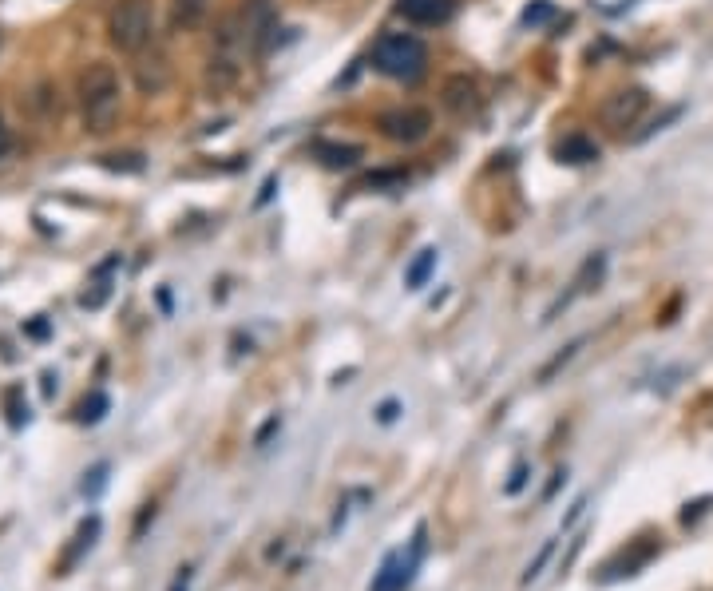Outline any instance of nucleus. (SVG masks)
<instances>
[{"instance_id":"nucleus-17","label":"nucleus","mask_w":713,"mask_h":591,"mask_svg":"<svg viewBox=\"0 0 713 591\" xmlns=\"http://www.w3.org/2000/svg\"><path fill=\"white\" fill-rule=\"evenodd\" d=\"M163 84H167V60L155 56V60H147V64L139 68V88H143V92H159Z\"/></svg>"},{"instance_id":"nucleus-23","label":"nucleus","mask_w":713,"mask_h":591,"mask_svg":"<svg viewBox=\"0 0 713 591\" xmlns=\"http://www.w3.org/2000/svg\"><path fill=\"white\" fill-rule=\"evenodd\" d=\"M103 409H107V397H103V393H92V397L80 405V421H100Z\"/></svg>"},{"instance_id":"nucleus-10","label":"nucleus","mask_w":713,"mask_h":591,"mask_svg":"<svg viewBox=\"0 0 713 591\" xmlns=\"http://www.w3.org/2000/svg\"><path fill=\"white\" fill-rule=\"evenodd\" d=\"M313 159L329 171H349L361 163V147L357 143H333V139H317L313 143Z\"/></svg>"},{"instance_id":"nucleus-11","label":"nucleus","mask_w":713,"mask_h":591,"mask_svg":"<svg viewBox=\"0 0 713 591\" xmlns=\"http://www.w3.org/2000/svg\"><path fill=\"white\" fill-rule=\"evenodd\" d=\"M115 270H119V254L96 266V274H92V282H88V290H84V298H80L84 310H100L103 302L111 298V278H115Z\"/></svg>"},{"instance_id":"nucleus-16","label":"nucleus","mask_w":713,"mask_h":591,"mask_svg":"<svg viewBox=\"0 0 713 591\" xmlns=\"http://www.w3.org/2000/svg\"><path fill=\"white\" fill-rule=\"evenodd\" d=\"M4 413H8V425L20 429L28 421V401H24V389L20 385H8L4 389Z\"/></svg>"},{"instance_id":"nucleus-8","label":"nucleus","mask_w":713,"mask_h":591,"mask_svg":"<svg viewBox=\"0 0 713 591\" xmlns=\"http://www.w3.org/2000/svg\"><path fill=\"white\" fill-rule=\"evenodd\" d=\"M658 556V540H650V536H642V540H634L630 548H622L618 556H611L607 564H603V584H614V580H622V576H638L650 560Z\"/></svg>"},{"instance_id":"nucleus-28","label":"nucleus","mask_w":713,"mask_h":591,"mask_svg":"<svg viewBox=\"0 0 713 591\" xmlns=\"http://www.w3.org/2000/svg\"><path fill=\"white\" fill-rule=\"evenodd\" d=\"M710 508V496H702V500H694V504H686V512H682V524H694L702 512Z\"/></svg>"},{"instance_id":"nucleus-25","label":"nucleus","mask_w":713,"mask_h":591,"mask_svg":"<svg viewBox=\"0 0 713 591\" xmlns=\"http://www.w3.org/2000/svg\"><path fill=\"white\" fill-rule=\"evenodd\" d=\"M405 171H381V175H369L365 187H385V183H405Z\"/></svg>"},{"instance_id":"nucleus-30","label":"nucleus","mask_w":713,"mask_h":591,"mask_svg":"<svg viewBox=\"0 0 713 591\" xmlns=\"http://www.w3.org/2000/svg\"><path fill=\"white\" fill-rule=\"evenodd\" d=\"M278 425H282V421H278V417H270V421L262 425V433H258V441H254V445H266V441H270V437L278 433Z\"/></svg>"},{"instance_id":"nucleus-3","label":"nucleus","mask_w":713,"mask_h":591,"mask_svg":"<svg viewBox=\"0 0 713 591\" xmlns=\"http://www.w3.org/2000/svg\"><path fill=\"white\" fill-rule=\"evenodd\" d=\"M155 32V8L151 0H119L107 16V40L119 52H139L151 44Z\"/></svg>"},{"instance_id":"nucleus-12","label":"nucleus","mask_w":713,"mask_h":591,"mask_svg":"<svg viewBox=\"0 0 713 591\" xmlns=\"http://www.w3.org/2000/svg\"><path fill=\"white\" fill-rule=\"evenodd\" d=\"M397 12L416 20V24H440V20H448L452 0H401Z\"/></svg>"},{"instance_id":"nucleus-13","label":"nucleus","mask_w":713,"mask_h":591,"mask_svg":"<svg viewBox=\"0 0 713 591\" xmlns=\"http://www.w3.org/2000/svg\"><path fill=\"white\" fill-rule=\"evenodd\" d=\"M555 155L563 159V163H595L599 159V143L591 139V135H563V143L555 147Z\"/></svg>"},{"instance_id":"nucleus-1","label":"nucleus","mask_w":713,"mask_h":591,"mask_svg":"<svg viewBox=\"0 0 713 591\" xmlns=\"http://www.w3.org/2000/svg\"><path fill=\"white\" fill-rule=\"evenodd\" d=\"M119 108H123V88H119V72L107 64V60H96L80 72V116H84V127L92 135H103L115 127L119 119Z\"/></svg>"},{"instance_id":"nucleus-2","label":"nucleus","mask_w":713,"mask_h":591,"mask_svg":"<svg viewBox=\"0 0 713 591\" xmlns=\"http://www.w3.org/2000/svg\"><path fill=\"white\" fill-rule=\"evenodd\" d=\"M373 64H377V72H385L389 80H420L424 76V64H428V48L412 36V32H389V36H381L377 40V48H373Z\"/></svg>"},{"instance_id":"nucleus-5","label":"nucleus","mask_w":713,"mask_h":591,"mask_svg":"<svg viewBox=\"0 0 713 591\" xmlns=\"http://www.w3.org/2000/svg\"><path fill=\"white\" fill-rule=\"evenodd\" d=\"M278 32V8L274 0H242V12H238V36H242V48L250 52H266L270 40Z\"/></svg>"},{"instance_id":"nucleus-22","label":"nucleus","mask_w":713,"mask_h":591,"mask_svg":"<svg viewBox=\"0 0 713 591\" xmlns=\"http://www.w3.org/2000/svg\"><path fill=\"white\" fill-rule=\"evenodd\" d=\"M103 484H107V465H96L92 473L84 476V484H80V488H84V496H88V500H96V496L103 492Z\"/></svg>"},{"instance_id":"nucleus-6","label":"nucleus","mask_w":713,"mask_h":591,"mask_svg":"<svg viewBox=\"0 0 713 591\" xmlns=\"http://www.w3.org/2000/svg\"><path fill=\"white\" fill-rule=\"evenodd\" d=\"M377 127H381V135H385V139L412 147V143H420V139L428 135L432 116H428L424 108H393V112H385V116L377 119Z\"/></svg>"},{"instance_id":"nucleus-20","label":"nucleus","mask_w":713,"mask_h":591,"mask_svg":"<svg viewBox=\"0 0 713 591\" xmlns=\"http://www.w3.org/2000/svg\"><path fill=\"white\" fill-rule=\"evenodd\" d=\"M551 552H555V540H543V548H539V556L523 568V576H519V584H531V580H539V572H543V564L551 560Z\"/></svg>"},{"instance_id":"nucleus-9","label":"nucleus","mask_w":713,"mask_h":591,"mask_svg":"<svg viewBox=\"0 0 713 591\" xmlns=\"http://www.w3.org/2000/svg\"><path fill=\"white\" fill-rule=\"evenodd\" d=\"M444 108H448L452 116L476 112V108H480V88H476V80H468V76L444 80Z\"/></svg>"},{"instance_id":"nucleus-24","label":"nucleus","mask_w":713,"mask_h":591,"mask_svg":"<svg viewBox=\"0 0 713 591\" xmlns=\"http://www.w3.org/2000/svg\"><path fill=\"white\" fill-rule=\"evenodd\" d=\"M103 163H107L111 171H119V167H123V171H143V159H139V155H103Z\"/></svg>"},{"instance_id":"nucleus-19","label":"nucleus","mask_w":713,"mask_h":591,"mask_svg":"<svg viewBox=\"0 0 713 591\" xmlns=\"http://www.w3.org/2000/svg\"><path fill=\"white\" fill-rule=\"evenodd\" d=\"M603 254H595V258H587L583 262V270H579V278H575V294H591L595 286H599V278H603Z\"/></svg>"},{"instance_id":"nucleus-21","label":"nucleus","mask_w":713,"mask_h":591,"mask_svg":"<svg viewBox=\"0 0 713 591\" xmlns=\"http://www.w3.org/2000/svg\"><path fill=\"white\" fill-rule=\"evenodd\" d=\"M579 350H583V338H579V342H571V346H567V350H563V354L555 357V361H547V365H543V369H539V381H551V377H555V373H559V369H563V365H567V361H571V357L579 354Z\"/></svg>"},{"instance_id":"nucleus-27","label":"nucleus","mask_w":713,"mask_h":591,"mask_svg":"<svg viewBox=\"0 0 713 591\" xmlns=\"http://www.w3.org/2000/svg\"><path fill=\"white\" fill-rule=\"evenodd\" d=\"M523 484H527V465L519 461V465L511 469V480H508V484H504V492H508V496H515V492H519Z\"/></svg>"},{"instance_id":"nucleus-7","label":"nucleus","mask_w":713,"mask_h":591,"mask_svg":"<svg viewBox=\"0 0 713 591\" xmlns=\"http://www.w3.org/2000/svg\"><path fill=\"white\" fill-rule=\"evenodd\" d=\"M646 104H650V96H646L642 88H622V92L607 96V104H603V123L611 127L614 135H622L626 127H634V123L642 119Z\"/></svg>"},{"instance_id":"nucleus-29","label":"nucleus","mask_w":713,"mask_h":591,"mask_svg":"<svg viewBox=\"0 0 713 591\" xmlns=\"http://www.w3.org/2000/svg\"><path fill=\"white\" fill-rule=\"evenodd\" d=\"M547 16H551V4H535V8H527V12H523V20H527V24H539V20H547Z\"/></svg>"},{"instance_id":"nucleus-31","label":"nucleus","mask_w":713,"mask_h":591,"mask_svg":"<svg viewBox=\"0 0 713 591\" xmlns=\"http://www.w3.org/2000/svg\"><path fill=\"white\" fill-rule=\"evenodd\" d=\"M8 151H12V131H8V123L0 119V159H4Z\"/></svg>"},{"instance_id":"nucleus-15","label":"nucleus","mask_w":713,"mask_h":591,"mask_svg":"<svg viewBox=\"0 0 713 591\" xmlns=\"http://www.w3.org/2000/svg\"><path fill=\"white\" fill-rule=\"evenodd\" d=\"M96 536H100V516H88V520L80 524V532H76V544H72V552H68V560H64V572H68L84 552H92Z\"/></svg>"},{"instance_id":"nucleus-18","label":"nucleus","mask_w":713,"mask_h":591,"mask_svg":"<svg viewBox=\"0 0 713 591\" xmlns=\"http://www.w3.org/2000/svg\"><path fill=\"white\" fill-rule=\"evenodd\" d=\"M432 266H436V250H420V254H416V262L408 266V274H405L408 290H420V286L428 282V274H432Z\"/></svg>"},{"instance_id":"nucleus-4","label":"nucleus","mask_w":713,"mask_h":591,"mask_svg":"<svg viewBox=\"0 0 713 591\" xmlns=\"http://www.w3.org/2000/svg\"><path fill=\"white\" fill-rule=\"evenodd\" d=\"M420 560H424V528H416V536H412L408 548H393V552L381 560V568H377L373 588L369 591H405L408 584L416 580Z\"/></svg>"},{"instance_id":"nucleus-32","label":"nucleus","mask_w":713,"mask_h":591,"mask_svg":"<svg viewBox=\"0 0 713 591\" xmlns=\"http://www.w3.org/2000/svg\"><path fill=\"white\" fill-rule=\"evenodd\" d=\"M171 591H191V568H179V576H175Z\"/></svg>"},{"instance_id":"nucleus-14","label":"nucleus","mask_w":713,"mask_h":591,"mask_svg":"<svg viewBox=\"0 0 713 591\" xmlns=\"http://www.w3.org/2000/svg\"><path fill=\"white\" fill-rule=\"evenodd\" d=\"M206 8H210V0H171V20H175V28L191 32L203 24Z\"/></svg>"},{"instance_id":"nucleus-26","label":"nucleus","mask_w":713,"mask_h":591,"mask_svg":"<svg viewBox=\"0 0 713 591\" xmlns=\"http://www.w3.org/2000/svg\"><path fill=\"white\" fill-rule=\"evenodd\" d=\"M401 417V401H381V409H377V421L381 425H393Z\"/></svg>"}]
</instances>
